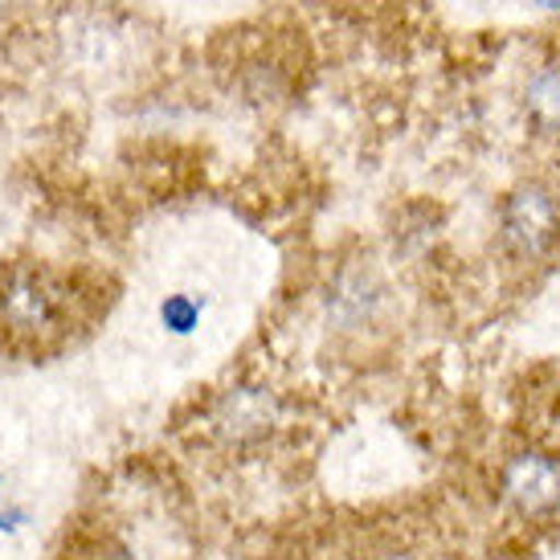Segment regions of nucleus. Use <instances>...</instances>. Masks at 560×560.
Wrapping results in <instances>:
<instances>
[{
  "label": "nucleus",
  "instance_id": "f257e3e1",
  "mask_svg": "<svg viewBox=\"0 0 560 560\" xmlns=\"http://www.w3.org/2000/svg\"><path fill=\"white\" fill-rule=\"evenodd\" d=\"M560 234L557 197L545 185L512 188L499 205V242L515 262H536L545 258Z\"/></svg>",
  "mask_w": 560,
  "mask_h": 560
},
{
  "label": "nucleus",
  "instance_id": "f03ea898",
  "mask_svg": "<svg viewBox=\"0 0 560 560\" xmlns=\"http://www.w3.org/2000/svg\"><path fill=\"white\" fill-rule=\"evenodd\" d=\"M66 291L49 270H13L0 282V324L21 340L58 331L66 312Z\"/></svg>",
  "mask_w": 560,
  "mask_h": 560
},
{
  "label": "nucleus",
  "instance_id": "7ed1b4c3",
  "mask_svg": "<svg viewBox=\"0 0 560 560\" xmlns=\"http://www.w3.org/2000/svg\"><path fill=\"white\" fill-rule=\"evenodd\" d=\"M503 495L520 515H552L560 508V463L548 454H515L503 467Z\"/></svg>",
  "mask_w": 560,
  "mask_h": 560
},
{
  "label": "nucleus",
  "instance_id": "20e7f679",
  "mask_svg": "<svg viewBox=\"0 0 560 560\" xmlns=\"http://www.w3.org/2000/svg\"><path fill=\"white\" fill-rule=\"evenodd\" d=\"M381 303H385V287L376 282L373 270H343L327 291V319L352 331V327L373 324Z\"/></svg>",
  "mask_w": 560,
  "mask_h": 560
},
{
  "label": "nucleus",
  "instance_id": "39448f33",
  "mask_svg": "<svg viewBox=\"0 0 560 560\" xmlns=\"http://www.w3.org/2000/svg\"><path fill=\"white\" fill-rule=\"evenodd\" d=\"M218 430L234 442H246V438H258L275 425V397L266 389H230L218 401Z\"/></svg>",
  "mask_w": 560,
  "mask_h": 560
},
{
  "label": "nucleus",
  "instance_id": "423d86ee",
  "mask_svg": "<svg viewBox=\"0 0 560 560\" xmlns=\"http://www.w3.org/2000/svg\"><path fill=\"white\" fill-rule=\"evenodd\" d=\"M524 110L540 131H560V66H540L524 86Z\"/></svg>",
  "mask_w": 560,
  "mask_h": 560
},
{
  "label": "nucleus",
  "instance_id": "0eeeda50",
  "mask_svg": "<svg viewBox=\"0 0 560 560\" xmlns=\"http://www.w3.org/2000/svg\"><path fill=\"white\" fill-rule=\"evenodd\" d=\"M164 324L172 327V331H192V324H197V303L188 295H176L164 303Z\"/></svg>",
  "mask_w": 560,
  "mask_h": 560
},
{
  "label": "nucleus",
  "instance_id": "6e6552de",
  "mask_svg": "<svg viewBox=\"0 0 560 560\" xmlns=\"http://www.w3.org/2000/svg\"><path fill=\"white\" fill-rule=\"evenodd\" d=\"M540 9H548V13H560V0H536Z\"/></svg>",
  "mask_w": 560,
  "mask_h": 560
}]
</instances>
